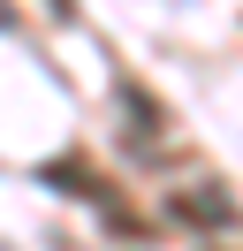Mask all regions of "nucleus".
Returning <instances> with one entry per match:
<instances>
[{"label": "nucleus", "instance_id": "nucleus-1", "mask_svg": "<svg viewBox=\"0 0 243 251\" xmlns=\"http://www.w3.org/2000/svg\"><path fill=\"white\" fill-rule=\"evenodd\" d=\"M175 221H197V228H236V198H220V183H190V190H175Z\"/></svg>", "mask_w": 243, "mask_h": 251}, {"label": "nucleus", "instance_id": "nucleus-2", "mask_svg": "<svg viewBox=\"0 0 243 251\" xmlns=\"http://www.w3.org/2000/svg\"><path fill=\"white\" fill-rule=\"evenodd\" d=\"M114 107H129V114H137V152H145V160H160V129H167L160 99H152L145 84H114Z\"/></svg>", "mask_w": 243, "mask_h": 251}]
</instances>
